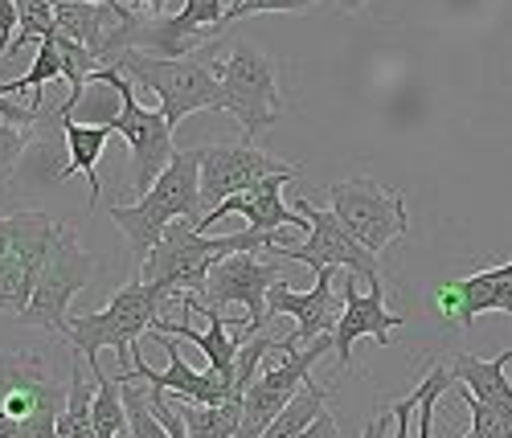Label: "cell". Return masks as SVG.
<instances>
[{
    "instance_id": "obj_1",
    "label": "cell",
    "mask_w": 512,
    "mask_h": 438,
    "mask_svg": "<svg viewBox=\"0 0 512 438\" xmlns=\"http://www.w3.org/2000/svg\"><path fill=\"white\" fill-rule=\"evenodd\" d=\"M283 246V234H226V238H209L189 222H173L160 246L148 254L140 267V279L152 287L160 303H173L181 295H201L213 267L230 254H254V250H275Z\"/></svg>"
},
{
    "instance_id": "obj_2",
    "label": "cell",
    "mask_w": 512,
    "mask_h": 438,
    "mask_svg": "<svg viewBox=\"0 0 512 438\" xmlns=\"http://www.w3.org/2000/svg\"><path fill=\"white\" fill-rule=\"evenodd\" d=\"M107 213H111V222L123 230L132 258L144 267L148 254L160 246V238L168 234V226H173V222L201 226V217H205V201H201V148L177 152L173 164L160 172V181L144 197H136L132 205H111Z\"/></svg>"
},
{
    "instance_id": "obj_3",
    "label": "cell",
    "mask_w": 512,
    "mask_h": 438,
    "mask_svg": "<svg viewBox=\"0 0 512 438\" xmlns=\"http://www.w3.org/2000/svg\"><path fill=\"white\" fill-rule=\"evenodd\" d=\"M107 66L152 91L168 127H177L193 111H222V78L213 50H197L189 58H148L140 50H127Z\"/></svg>"
},
{
    "instance_id": "obj_4",
    "label": "cell",
    "mask_w": 512,
    "mask_h": 438,
    "mask_svg": "<svg viewBox=\"0 0 512 438\" xmlns=\"http://www.w3.org/2000/svg\"><path fill=\"white\" fill-rule=\"evenodd\" d=\"M160 308H164V303L152 295V287H148L144 279H132V283H123V287L111 295V303H107L103 312L70 316L62 340H66L70 348H78L82 357H87V365H91L95 377L103 373V369H99V353H103V348H111L115 361L127 369V365H132V357H136L132 344H136L144 332H152L156 320H164Z\"/></svg>"
},
{
    "instance_id": "obj_5",
    "label": "cell",
    "mask_w": 512,
    "mask_h": 438,
    "mask_svg": "<svg viewBox=\"0 0 512 438\" xmlns=\"http://www.w3.org/2000/svg\"><path fill=\"white\" fill-rule=\"evenodd\" d=\"M226 0H185L173 17H136L115 29L107 62H115L127 50H140L148 58H189L205 41H218L226 29Z\"/></svg>"
},
{
    "instance_id": "obj_6",
    "label": "cell",
    "mask_w": 512,
    "mask_h": 438,
    "mask_svg": "<svg viewBox=\"0 0 512 438\" xmlns=\"http://www.w3.org/2000/svg\"><path fill=\"white\" fill-rule=\"evenodd\" d=\"M275 74H279L275 58L263 54L259 46H250V41H234L230 54L218 62L222 111H230L242 123L246 144H254L283 115V95H279Z\"/></svg>"
},
{
    "instance_id": "obj_7",
    "label": "cell",
    "mask_w": 512,
    "mask_h": 438,
    "mask_svg": "<svg viewBox=\"0 0 512 438\" xmlns=\"http://www.w3.org/2000/svg\"><path fill=\"white\" fill-rule=\"evenodd\" d=\"M103 86H111V91L119 95V115L107 123L111 127V136H123L127 140V152H132V177H136V197H144L156 181H160V172L173 164L177 148H173V127H168L164 111H148L136 103V82L132 78H123L115 66L99 70Z\"/></svg>"
},
{
    "instance_id": "obj_8",
    "label": "cell",
    "mask_w": 512,
    "mask_h": 438,
    "mask_svg": "<svg viewBox=\"0 0 512 438\" xmlns=\"http://www.w3.org/2000/svg\"><path fill=\"white\" fill-rule=\"evenodd\" d=\"M95 279V254H87V246L78 242V230L74 226H62L58 230V242L50 250V262L46 271L37 279V291L29 299V308L17 316L21 324L29 328H41V332H58L66 336V324H70V299Z\"/></svg>"
},
{
    "instance_id": "obj_9",
    "label": "cell",
    "mask_w": 512,
    "mask_h": 438,
    "mask_svg": "<svg viewBox=\"0 0 512 438\" xmlns=\"http://www.w3.org/2000/svg\"><path fill=\"white\" fill-rule=\"evenodd\" d=\"M332 197V213L365 250L381 254L386 246H394L398 238L410 234V213H406V197L394 189H381L373 177H353V181H336L328 189Z\"/></svg>"
},
{
    "instance_id": "obj_10",
    "label": "cell",
    "mask_w": 512,
    "mask_h": 438,
    "mask_svg": "<svg viewBox=\"0 0 512 438\" xmlns=\"http://www.w3.org/2000/svg\"><path fill=\"white\" fill-rule=\"evenodd\" d=\"M300 213L308 217V242L304 246H275V258L304 262L308 271H349L357 279H369V287H381L377 254L365 250L332 209H320L312 201H300Z\"/></svg>"
},
{
    "instance_id": "obj_11",
    "label": "cell",
    "mask_w": 512,
    "mask_h": 438,
    "mask_svg": "<svg viewBox=\"0 0 512 438\" xmlns=\"http://www.w3.org/2000/svg\"><path fill=\"white\" fill-rule=\"evenodd\" d=\"M9 226H13V242H9L5 262H0V312L21 316L37 291V279L46 271L62 226L37 209L9 213Z\"/></svg>"
},
{
    "instance_id": "obj_12",
    "label": "cell",
    "mask_w": 512,
    "mask_h": 438,
    "mask_svg": "<svg viewBox=\"0 0 512 438\" xmlns=\"http://www.w3.org/2000/svg\"><path fill=\"white\" fill-rule=\"evenodd\" d=\"M279 283H283V271L275 267V262H263L254 254H230L213 267L197 303L209 312H222L226 303L246 308V324H238V332H242V340H254L267 324V295Z\"/></svg>"
},
{
    "instance_id": "obj_13",
    "label": "cell",
    "mask_w": 512,
    "mask_h": 438,
    "mask_svg": "<svg viewBox=\"0 0 512 438\" xmlns=\"http://www.w3.org/2000/svg\"><path fill=\"white\" fill-rule=\"evenodd\" d=\"M304 164H291V160H279L254 144H209L201 148V201H205V213L218 209L222 201L263 185L267 177H283V172H300Z\"/></svg>"
},
{
    "instance_id": "obj_14",
    "label": "cell",
    "mask_w": 512,
    "mask_h": 438,
    "mask_svg": "<svg viewBox=\"0 0 512 438\" xmlns=\"http://www.w3.org/2000/svg\"><path fill=\"white\" fill-rule=\"evenodd\" d=\"M152 340L168 353V369H148V361H144V353L136 348V357H132V365L127 369H119L115 373V381H148L152 389H160V393H168L173 389V398H185V402H193V406H222V402H238L234 398V389H230V381H222L213 369H205V373H197L185 357H181V348L173 344V336L168 332H156L152 328Z\"/></svg>"
},
{
    "instance_id": "obj_15",
    "label": "cell",
    "mask_w": 512,
    "mask_h": 438,
    "mask_svg": "<svg viewBox=\"0 0 512 438\" xmlns=\"http://www.w3.org/2000/svg\"><path fill=\"white\" fill-rule=\"evenodd\" d=\"M340 299H345V312L336 320V361L353 369V344L373 336L377 344H390L394 332L402 328V316H394L386 308V287H369L365 295L357 291V275L345 271V283H340Z\"/></svg>"
},
{
    "instance_id": "obj_16",
    "label": "cell",
    "mask_w": 512,
    "mask_h": 438,
    "mask_svg": "<svg viewBox=\"0 0 512 438\" xmlns=\"http://www.w3.org/2000/svg\"><path fill=\"white\" fill-rule=\"evenodd\" d=\"M332 275L336 271H320L312 291H291L287 283L271 287V295H267V320L271 316H295V332H291L295 344H312L320 336H332L340 312H345V299H336Z\"/></svg>"
},
{
    "instance_id": "obj_17",
    "label": "cell",
    "mask_w": 512,
    "mask_h": 438,
    "mask_svg": "<svg viewBox=\"0 0 512 438\" xmlns=\"http://www.w3.org/2000/svg\"><path fill=\"white\" fill-rule=\"evenodd\" d=\"M295 177H300V172H283V177H267L263 185H254V189H246V193H238V197L222 201L218 209H209V213L201 217V226H197V230L205 234L213 222H222V217H230V213H242L254 234H279L283 226H295V230H304V234H308V217L283 201V185H287V181H295Z\"/></svg>"
},
{
    "instance_id": "obj_18",
    "label": "cell",
    "mask_w": 512,
    "mask_h": 438,
    "mask_svg": "<svg viewBox=\"0 0 512 438\" xmlns=\"http://www.w3.org/2000/svg\"><path fill=\"white\" fill-rule=\"evenodd\" d=\"M508 283H512V262H500V267H492V271H476L467 279L443 283L435 291V312L443 320H455V324H472L476 316L496 312V299Z\"/></svg>"
},
{
    "instance_id": "obj_19",
    "label": "cell",
    "mask_w": 512,
    "mask_h": 438,
    "mask_svg": "<svg viewBox=\"0 0 512 438\" xmlns=\"http://www.w3.org/2000/svg\"><path fill=\"white\" fill-rule=\"evenodd\" d=\"M54 25L58 37L78 41L82 50H91L95 58L107 62V46L119 25H127L111 5H54Z\"/></svg>"
},
{
    "instance_id": "obj_20",
    "label": "cell",
    "mask_w": 512,
    "mask_h": 438,
    "mask_svg": "<svg viewBox=\"0 0 512 438\" xmlns=\"http://www.w3.org/2000/svg\"><path fill=\"white\" fill-rule=\"evenodd\" d=\"M62 123V140H66V177L82 172L91 185V209H99L103 197V181H99V156L107 152L111 140V127L103 123H78V119H58Z\"/></svg>"
},
{
    "instance_id": "obj_21",
    "label": "cell",
    "mask_w": 512,
    "mask_h": 438,
    "mask_svg": "<svg viewBox=\"0 0 512 438\" xmlns=\"http://www.w3.org/2000/svg\"><path fill=\"white\" fill-rule=\"evenodd\" d=\"M508 365H512V348H508V353H500L496 361H480V357H472V353L447 357L451 377H455L467 393H472L476 402H488V406H512Z\"/></svg>"
},
{
    "instance_id": "obj_22",
    "label": "cell",
    "mask_w": 512,
    "mask_h": 438,
    "mask_svg": "<svg viewBox=\"0 0 512 438\" xmlns=\"http://www.w3.org/2000/svg\"><path fill=\"white\" fill-rule=\"evenodd\" d=\"M324 402H328V389L316 385V381H308V385L287 402V410L271 422V430H267L263 438H300V434L324 414Z\"/></svg>"
},
{
    "instance_id": "obj_23",
    "label": "cell",
    "mask_w": 512,
    "mask_h": 438,
    "mask_svg": "<svg viewBox=\"0 0 512 438\" xmlns=\"http://www.w3.org/2000/svg\"><path fill=\"white\" fill-rule=\"evenodd\" d=\"M189 438H238L242 426V402H222V406H181L177 410Z\"/></svg>"
},
{
    "instance_id": "obj_24",
    "label": "cell",
    "mask_w": 512,
    "mask_h": 438,
    "mask_svg": "<svg viewBox=\"0 0 512 438\" xmlns=\"http://www.w3.org/2000/svg\"><path fill=\"white\" fill-rule=\"evenodd\" d=\"M58 438H95V389L82 381L78 369L66 393V410L58 418Z\"/></svg>"
},
{
    "instance_id": "obj_25",
    "label": "cell",
    "mask_w": 512,
    "mask_h": 438,
    "mask_svg": "<svg viewBox=\"0 0 512 438\" xmlns=\"http://www.w3.org/2000/svg\"><path fill=\"white\" fill-rule=\"evenodd\" d=\"M58 33L54 25V5L50 0H17V37L9 46V58H17L25 46H41Z\"/></svg>"
},
{
    "instance_id": "obj_26",
    "label": "cell",
    "mask_w": 512,
    "mask_h": 438,
    "mask_svg": "<svg viewBox=\"0 0 512 438\" xmlns=\"http://www.w3.org/2000/svg\"><path fill=\"white\" fill-rule=\"evenodd\" d=\"M127 430V406L123 385L107 373L95 377V438H119Z\"/></svg>"
},
{
    "instance_id": "obj_27",
    "label": "cell",
    "mask_w": 512,
    "mask_h": 438,
    "mask_svg": "<svg viewBox=\"0 0 512 438\" xmlns=\"http://www.w3.org/2000/svg\"><path fill=\"white\" fill-rule=\"evenodd\" d=\"M451 369H447V361H439L431 373H426L422 381H418V438H431V430H435V410H439V402H443V393L451 389Z\"/></svg>"
},
{
    "instance_id": "obj_28",
    "label": "cell",
    "mask_w": 512,
    "mask_h": 438,
    "mask_svg": "<svg viewBox=\"0 0 512 438\" xmlns=\"http://www.w3.org/2000/svg\"><path fill=\"white\" fill-rule=\"evenodd\" d=\"M463 406L472 410V434L467 438H512V406L476 402L467 389H463Z\"/></svg>"
},
{
    "instance_id": "obj_29",
    "label": "cell",
    "mask_w": 512,
    "mask_h": 438,
    "mask_svg": "<svg viewBox=\"0 0 512 438\" xmlns=\"http://www.w3.org/2000/svg\"><path fill=\"white\" fill-rule=\"evenodd\" d=\"M123 406H127V434H132V438H168L164 422L152 414V406H148V398H144L140 389L123 385Z\"/></svg>"
},
{
    "instance_id": "obj_30",
    "label": "cell",
    "mask_w": 512,
    "mask_h": 438,
    "mask_svg": "<svg viewBox=\"0 0 512 438\" xmlns=\"http://www.w3.org/2000/svg\"><path fill=\"white\" fill-rule=\"evenodd\" d=\"M29 144H33V127H17L0 119V177H13Z\"/></svg>"
},
{
    "instance_id": "obj_31",
    "label": "cell",
    "mask_w": 512,
    "mask_h": 438,
    "mask_svg": "<svg viewBox=\"0 0 512 438\" xmlns=\"http://www.w3.org/2000/svg\"><path fill=\"white\" fill-rule=\"evenodd\" d=\"M312 5H320V0H238V5L226 9V25L242 17H259V13H304Z\"/></svg>"
},
{
    "instance_id": "obj_32",
    "label": "cell",
    "mask_w": 512,
    "mask_h": 438,
    "mask_svg": "<svg viewBox=\"0 0 512 438\" xmlns=\"http://www.w3.org/2000/svg\"><path fill=\"white\" fill-rule=\"evenodd\" d=\"M0 119L17 123V127H41L50 119V111H41L33 103H17V95H9V82L0 78Z\"/></svg>"
},
{
    "instance_id": "obj_33",
    "label": "cell",
    "mask_w": 512,
    "mask_h": 438,
    "mask_svg": "<svg viewBox=\"0 0 512 438\" xmlns=\"http://www.w3.org/2000/svg\"><path fill=\"white\" fill-rule=\"evenodd\" d=\"M418 410V389L394 406V438H410V414Z\"/></svg>"
},
{
    "instance_id": "obj_34",
    "label": "cell",
    "mask_w": 512,
    "mask_h": 438,
    "mask_svg": "<svg viewBox=\"0 0 512 438\" xmlns=\"http://www.w3.org/2000/svg\"><path fill=\"white\" fill-rule=\"evenodd\" d=\"M300 438H340V426H336V418L324 410V414H320V418H316Z\"/></svg>"
},
{
    "instance_id": "obj_35",
    "label": "cell",
    "mask_w": 512,
    "mask_h": 438,
    "mask_svg": "<svg viewBox=\"0 0 512 438\" xmlns=\"http://www.w3.org/2000/svg\"><path fill=\"white\" fill-rule=\"evenodd\" d=\"M50 5H111V9H115L123 21H136V17H127V13L119 9V0H50Z\"/></svg>"
},
{
    "instance_id": "obj_36",
    "label": "cell",
    "mask_w": 512,
    "mask_h": 438,
    "mask_svg": "<svg viewBox=\"0 0 512 438\" xmlns=\"http://www.w3.org/2000/svg\"><path fill=\"white\" fill-rule=\"evenodd\" d=\"M9 242H13V226H9V217H0V262L9 254Z\"/></svg>"
},
{
    "instance_id": "obj_37",
    "label": "cell",
    "mask_w": 512,
    "mask_h": 438,
    "mask_svg": "<svg viewBox=\"0 0 512 438\" xmlns=\"http://www.w3.org/2000/svg\"><path fill=\"white\" fill-rule=\"evenodd\" d=\"M496 312H508V316H512V283L500 291V299H496Z\"/></svg>"
},
{
    "instance_id": "obj_38",
    "label": "cell",
    "mask_w": 512,
    "mask_h": 438,
    "mask_svg": "<svg viewBox=\"0 0 512 438\" xmlns=\"http://www.w3.org/2000/svg\"><path fill=\"white\" fill-rule=\"evenodd\" d=\"M365 5H369V0H336V9H340V13H361Z\"/></svg>"
},
{
    "instance_id": "obj_39",
    "label": "cell",
    "mask_w": 512,
    "mask_h": 438,
    "mask_svg": "<svg viewBox=\"0 0 512 438\" xmlns=\"http://www.w3.org/2000/svg\"><path fill=\"white\" fill-rule=\"evenodd\" d=\"M144 5H148V13H160V17H164V9H168V0H144Z\"/></svg>"
},
{
    "instance_id": "obj_40",
    "label": "cell",
    "mask_w": 512,
    "mask_h": 438,
    "mask_svg": "<svg viewBox=\"0 0 512 438\" xmlns=\"http://www.w3.org/2000/svg\"><path fill=\"white\" fill-rule=\"evenodd\" d=\"M230 5H238V0H230Z\"/></svg>"
}]
</instances>
